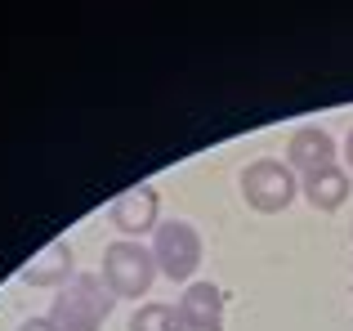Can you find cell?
<instances>
[{
  "label": "cell",
  "mask_w": 353,
  "mask_h": 331,
  "mask_svg": "<svg viewBox=\"0 0 353 331\" xmlns=\"http://www.w3.org/2000/svg\"><path fill=\"white\" fill-rule=\"evenodd\" d=\"M112 291L94 278V273H77L72 282H63L59 296H54V314L50 323L59 331H99L112 309Z\"/></svg>",
  "instance_id": "obj_1"
},
{
  "label": "cell",
  "mask_w": 353,
  "mask_h": 331,
  "mask_svg": "<svg viewBox=\"0 0 353 331\" xmlns=\"http://www.w3.org/2000/svg\"><path fill=\"white\" fill-rule=\"evenodd\" d=\"M152 273H157V260L139 242H112L103 251V287L112 296H130V300L148 296Z\"/></svg>",
  "instance_id": "obj_2"
},
{
  "label": "cell",
  "mask_w": 353,
  "mask_h": 331,
  "mask_svg": "<svg viewBox=\"0 0 353 331\" xmlns=\"http://www.w3.org/2000/svg\"><path fill=\"white\" fill-rule=\"evenodd\" d=\"M152 260H157V269H161L165 278H174V282L192 278L197 264H201V237H197V228L183 224V219L161 224V228H157V242H152Z\"/></svg>",
  "instance_id": "obj_3"
},
{
  "label": "cell",
  "mask_w": 353,
  "mask_h": 331,
  "mask_svg": "<svg viewBox=\"0 0 353 331\" xmlns=\"http://www.w3.org/2000/svg\"><path fill=\"white\" fill-rule=\"evenodd\" d=\"M241 192H246V201L255 210H282L286 201L295 197V179H291V166L282 161H255L246 166V174H241Z\"/></svg>",
  "instance_id": "obj_4"
},
{
  "label": "cell",
  "mask_w": 353,
  "mask_h": 331,
  "mask_svg": "<svg viewBox=\"0 0 353 331\" xmlns=\"http://www.w3.org/2000/svg\"><path fill=\"white\" fill-rule=\"evenodd\" d=\"M174 309H179L183 331H219L224 327V296L210 282H192Z\"/></svg>",
  "instance_id": "obj_5"
},
{
  "label": "cell",
  "mask_w": 353,
  "mask_h": 331,
  "mask_svg": "<svg viewBox=\"0 0 353 331\" xmlns=\"http://www.w3.org/2000/svg\"><path fill=\"white\" fill-rule=\"evenodd\" d=\"M331 157H336V143H331V134L318 130V126L295 130L291 143H286V161H291L295 170H304V179L318 174V170H331Z\"/></svg>",
  "instance_id": "obj_6"
},
{
  "label": "cell",
  "mask_w": 353,
  "mask_h": 331,
  "mask_svg": "<svg viewBox=\"0 0 353 331\" xmlns=\"http://www.w3.org/2000/svg\"><path fill=\"white\" fill-rule=\"evenodd\" d=\"M108 219L121 228V233H143L157 219V192L152 188H125L121 197L108 206Z\"/></svg>",
  "instance_id": "obj_7"
},
{
  "label": "cell",
  "mask_w": 353,
  "mask_h": 331,
  "mask_svg": "<svg viewBox=\"0 0 353 331\" xmlns=\"http://www.w3.org/2000/svg\"><path fill=\"white\" fill-rule=\"evenodd\" d=\"M68 260H72V251H68V242H50L41 255H36L32 264H27L18 278L23 282H32V287H50V282H59V278H68Z\"/></svg>",
  "instance_id": "obj_8"
},
{
  "label": "cell",
  "mask_w": 353,
  "mask_h": 331,
  "mask_svg": "<svg viewBox=\"0 0 353 331\" xmlns=\"http://www.w3.org/2000/svg\"><path fill=\"white\" fill-rule=\"evenodd\" d=\"M304 197H309L318 210H336L340 201L349 197V179H345V170H336V166H331V170L309 174V179H304Z\"/></svg>",
  "instance_id": "obj_9"
},
{
  "label": "cell",
  "mask_w": 353,
  "mask_h": 331,
  "mask_svg": "<svg viewBox=\"0 0 353 331\" xmlns=\"http://www.w3.org/2000/svg\"><path fill=\"white\" fill-rule=\"evenodd\" d=\"M130 331H183V323L174 305H143L130 318Z\"/></svg>",
  "instance_id": "obj_10"
},
{
  "label": "cell",
  "mask_w": 353,
  "mask_h": 331,
  "mask_svg": "<svg viewBox=\"0 0 353 331\" xmlns=\"http://www.w3.org/2000/svg\"><path fill=\"white\" fill-rule=\"evenodd\" d=\"M18 331H59V327H54L50 318H27V323L18 327Z\"/></svg>",
  "instance_id": "obj_11"
},
{
  "label": "cell",
  "mask_w": 353,
  "mask_h": 331,
  "mask_svg": "<svg viewBox=\"0 0 353 331\" xmlns=\"http://www.w3.org/2000/svg\"><path fill=\"white\" fill-rule=\"evenodd\" d=\"M349 161H353V130H349Z\"/></svg>",
  "instance_id": "obj_12"
}]
</instances>
